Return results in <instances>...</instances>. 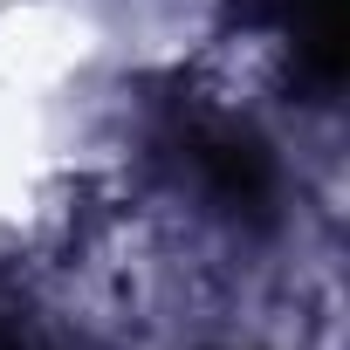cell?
Listing matches in <instances>:
<instances>
[{"mask_svg":"<svg viewBox=\"0 0 350 350\" xmlns=\"http://www.w3.org/2000/svg\"><path fill=\"white\" fill-rule=\"evenodd\" d=\"M186 151H193V179H200V193L213 206H227V213H261L268 206L275 165H268L261 137H247L234 124H206V131H193Z\"/></svg>","mask_w":350,"mask_h":350,"instance_id":"6da1fadb","label":"cell"},{"mask_svg":"<svg viewBox=\"0 0 350 350\" xmlns=\"http://www.w3.org/2000/svg\"><path fill=\"white\" fill-rule=\"evenodd\" d=\"M282 35L295 49V69L309 90H336L350 69V21H343V0H282Z\"/></svg>","mask_w":350,"mask_h":350,"instance_id":"7a4b0ae2","label":"cell"}]
</instances>
